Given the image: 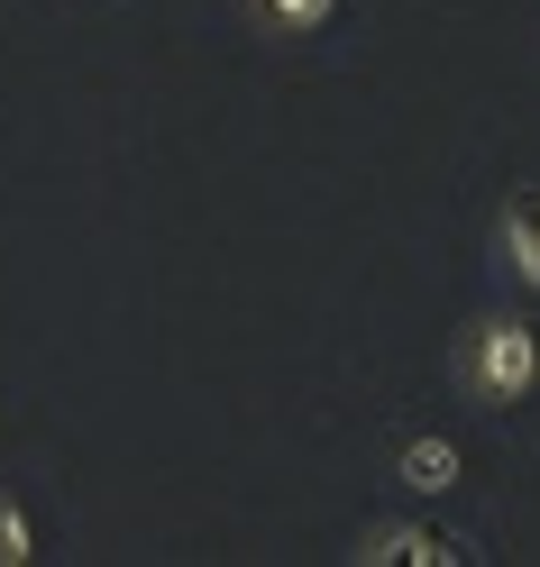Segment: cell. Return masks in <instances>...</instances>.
I'll list each match as a JSON object with an SVG mask.
<instances>
[{"mask_svg": "<svg viewBox=\"0 0 540 567\" xmlns=\"http://www.w3.org/2000/svg\"><path fill=\"white\" fill-rule=\"evenodd\" d=\"M458 384H467L486 412L531 403V384H540V330L513 321V311H486V321H467V339H458Z\"/></svg>", "mask_w": 540, "mask_h": 567, "instance_id": "1", "label": "cell"}, {"mask_svg": "<svg viewBox=\"0 0 540 567\" xmlns=\"http://www.w3.org/2000/svg\"><path fill=\"white\" fill-rule=\"evenodd\" d=\"M357 558H367V567H394V558L440 567V558H467V549H458V540H440V530H412V522H376L367 540H357Z\"/></svg>", "mask_w": 540, "mask_h": 567, "instance_id": "2", "label": "cell"}, {"mask_svg": "<svg viewBox=\"0 0 540 567\" xmlns=\"http://www.w3.org/2000/svg\"><path fill=\"white\" fill-rule=\"evenodd\" d=\"M495 247H503V266H513V284H531V293H540V193L503 202V220H495Z\"/></svg>", "mask_w": 540, "mask_h": 567, "instance_id": "3", "label": "cell"}, {"mask_svg": "<svg viewBox=\"0 0 540 567\" xmlns=\"http://www.w3.org/2000/svg\"><path fill=\"white\" fill-rule=\"evenodd\" d=\"M394 476H404V494H449L458 485V449L449 440H412L404 457H394Z\"/></svg>", "mask_w": 540, "mask_h": 567, "instance_id": "4", "label": "cell"}, {"mask_svg": "<svg viewBox=\"0 0 540 567\" xmlns=\"http://www.w3.org/2000/svg\"><path fill=\"white\" fill-rule=\"evenodd\" d=\"M257 19L275 28V38H312V28L339 19V0H257Z\"/></svg>", "mask_w": 540, "mask_h": 567, "instance_id": "5", "label": "cell"}, {"mask_svg": "<svg viewBox=\"0 0 540 567\" xmlns=\"http://www.w3.org/2000/svg\"><path fill=\"white\" fill-rule=\"evenodd\" d=\"M38 558V530H28V504L19 494H0V567H28Z\"/></svg>", "mask_w": 540, "mask_h": 567, "instance_id": "6", "label": "cell"}]
</instances>
